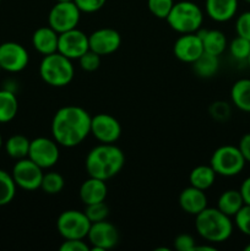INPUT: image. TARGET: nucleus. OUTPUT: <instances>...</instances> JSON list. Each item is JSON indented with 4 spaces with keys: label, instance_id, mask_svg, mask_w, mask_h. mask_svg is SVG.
Segmentation results:
<instances>
[{
    "label": "nucleus",
    "instance_id": "a211bd4d",
    "mask_svg": "<svg viewBox=\"0 0 250 251\" xmlns=\"http://www.w3.org/2000/svg\"><path fill=\"white\" fill-rule=\"evenodd\" d=\"M59 33L50 26L37 28L32 34V46L42 55H49L58 51Z\"/></svg>",
    "mask_w": 250,
    "mask_h": 251
},
{
    "label": "nucleus",
    "instance_id": "f03ea898",
    "mask_svg": "<svg viewBox=\"0 0 250 251\" xmlns=\"http://www.w3.org/2000/svg\"><path fill=\"white\" fill-rule=\"evenodd\" d=\"M125 164V154L114 144H100L93 147L85 159L88 176L109 180L120 173Z\"/></svg>",
    "mask_w": 250,
    "mask_h": 251
},
{
    "label": "nucleus",
    "instance_id": "8fccbe9b",
    "mask_svg": "<svg viewBox=\"0 0 250 251\" xmlns=\"http://www.w3.org/2000/svg\"><path fill=\"white\" fill-rule=\"evenodd\" d=\"M0 1H1V0H0Z\"/></svg>",
    "mask_w": 250,
    "mask_h": 251
},
{
    "label": "nucleus",
    "instance_id": "c85d7f7f",
    "mask_svg": "<svg viewBox=\"0 0 250 251\" xmlns=\"http://www.w3.org/2000/svg\"><path fill=\"white\" fill-rule=\"evenodd\" d=\"M65 186L64 176L58 172H48L43 174L41 183V189L48 195H56L61 193V190Z\"/></svg>",
    "mask_w": 250,
    "mask_h": 251
},
{
    "label": "nucleus",
    "instance_id": "a878e982",
    "mask_svg": "<svg viewBox=\"0 0 250 251\" xmlns=\"http://www.w3.org/2000/svg\"><path fill=\"white\" fill-rule=\"evenodd\" d=\"M19 110V100L14 91L7 88L0 90V123L5 124L16 117Z\"/></svg>",
    "mask_w": 250,
    "mask_h": 251
},
{
    "label": "nucleus",
    "instance_id": "a19ab883",
    "mask_svg": "<svg viewBox=\"0 0 250 251\" xmlns=\"http://www.w3.org/2000/svg\"><path fill=\"white\" fill-rule=\"evenodd\" d=\"M240 193H242L243 199H244V202L247 205H250V176H248L244 181L240 185Z\"/></svg>",
    "mask_w": 250,
    "mask_h": 251
},
{
    "label": "nucleus",
    "instance_id": "0eeeda50",
    "mask_svg": "<svg viewBox=\"0 0 250 251\" xmlns=\"http://www.w3.org/2000/svg\"><path fill=\"white\" fill-rule=\"evenodd\" d=\"M90 227L91 222L83 211H63L56 220V229L63 239H86Z\"/></svg>",
    "mask_w": 250,
    "mask_h": 251
},
{
    "label": "nucleus",
    "instance_id": "aec40b11",
    "mask_svg": "<svg viewBox=\"0 0 250 251\" xmlns=\"http://www.w3.org/2000/svg\"><path fill=\"white\" fill-rule=\"evenodd\" d=\"M206 15L216 22H227L238 11V0H206Z\"/></svg>",
    "mask_w": 250,
    "mask_h": 251
},
{
    "label": "nucleus",
    "instance_id": "7ed1b4c3",
    "mask_svg": "<svg viewBox=\"0 0 250 251\" xmlns=\"http://www.w3.org/2000/svg\"><path fill=\"white\" fill-rule=\"evenodd\" d=\"M232 217L217 207H206L195 216V229L198 234L210 244H220L230 238L233 233Z\"/></svg>",
    "mask_w": 250,
    "mask_h": 251
},
{
    "label": "nucleus",
    "instance_id": "f8f14e48",
    "mask_svg": "<svg viewBox=\"0 0 250 251\" xmlns=\"http://www.w3.org/2000/svg\"><path fill=\"white\" fill-rule=\"evenodd\" d=\"M91 134L100 144H115L122 135V125L112 114L100 113L91 119Z\"/></svg>",
    "mask_w": 250,
    "mask_h": 251
},
{
    "label": "nucleus",
    "instance_id": "4468645a",
    "mask_svg": "<svg viewBox=\"0 0 250 251\" xmlns=\"http://www.w3.org/2000/svg\"><path fill=\"white\" fill-rule=\"evenodd\" d=\"M87 50H90L88 36L77 27L70 29V31L59 33L58 51L64 56L71 59V60H75L83 55Z\"/></svg>",
    "mask_w": 250,
    "mask_h": 251
},
{
    "label": "nucleus",
    "instance_id": "cd10ccee",
    "mask_svg": "<svg viewBox=\"0 0 250 251\" xmlns=\"http://www.w3.org/2000/svg\"><path fill=\"white\" fill-rule=\"evenodd\" d=\"M16 184L10 173L0 169V206H6L16 195Z\"/></svg>",
    "mask_w": 250,
    "mask_h": 251
},
{
    "label": "nucleus",
    "instance_id": "5701e85b",
    "mask_svg": "<svg viewBox=\"0 0 250 251\" xmlns=\"http://www.w3.org/2000/svg\"><path fill=\"white\" fill-rule=\"evenodd\" d=\"M230 100L238 109L250 113V78H240L233 83Z\"/></svg>",
    "mask_w": 250,
    "mask_h": 251
},
{
    "label": "nucleus",
    "instance_id": "e433bc0d",
    "mask_svg": "<svg viewBox=\"0 0 250 251\" xmlns=\"http://www.w3.org/2000/svg\"><path fill=\"white\" fill-rule=\"evenodd\" d=\"M173 245L174 249L178 251H195L196 240L194 239L193 235L188 234V233H183V234L176 235Z\"/></svg>",
    "mask_w": 250,
    "mask_h": 251
},
{
    "label": "nucleus",
    "instance_id": "4be33fe9",
    "mask_svg": "<svg viewBox=\"0 0 250 251\" xmlns=\"http://www.w3.org/2000/svg\"><path fill=\"white\" fill-rule=\"evenodd\" d=\"M244 199H243L240 190L229 189V190L223 191L220 195L217 201V208L229 217H234L235 213L244 206Z\"/></svg>",
    "mask_w": 250,
    "mask_h": 251
},
{
    "label": "nucleus",
    "instance_id": "09e8293b",
    "mask_svg": "<svg viewBox=\"0 0 250 251\" xmlns=\"http://www.w3.org/2000/svg\"><path fill=\"white\" fill-rule=\"evenodd\" d=\"M2 70V69H1V66H0V71H1Z\"/></svg>",
    "mask_w": 250,
    "mask_h": 251
},
{
    "label": "nucleus",
    "instance_id": "b1692460",
    "mask_svg": "<svg viewBox=\"0 0 250 251\" xmlns=\"http://www.w3.org/2000/svg\"><path fill=\"white\" fill-rule=\"evenodd\" d=\"M216 176H217V174H216V172L213 171V168L210 164L208 166L201 164V166L195 167L190 172V174H189V183L194 188L206 191L215 184Z\"/></svg>",
    "mask_w": 250,
    "mask_h": 251
},
{
    "label": "nucleus",
    "instance_id": "473e14b6",
    "mask_svg": "<svg viewBox=\"0 0 250 251\" xmlns=\"http://www.w3.org/2000/svg\"><path fill=\"white\" fill-rule=\"evenodd\" d=\"M235 227L247 237H250V205L244 203L242 208L235 213L234 217Z\"/></svg>",
    "mask_w": 250,
    "mask_h": 251
},
{
    "label": "nucleus",
    "instance_id": "6ab92c4d",
    "mask_svg": "<svg viewBox=\"0 0 250 251\" xmlns=\"http://www.w3.org/2000/svg\"><path fill=\"white\" fill-rule=\"evenodd\" d=\"M80 200L82 201L83 205H91V203L102 202L105 201L108 195V188L104 180L88 176L80 186L78 190Z\"/></svg>",
    "mask_w": 250,
    "mask_h": 251
},
{
    "label": "nucleus",
    "instance_id": "de8ad7c7",
    "mask_svg": "<svg viewBox=\"0 0 250 251\" xmlns=\"http://www.w3.org/2000/svg\"><path fill=\"white\" fill-rule=\"evenodd\" d=\"M245 2H248V4H250V0H244Z\"/></svg>",
    "mask_w": 250,
    "mask_h": 251
},
{
    "label": "nucleus",
    "instance_id": "c9c22d12",
    "mask_svg": "<svg viewBox=\"0 0 250 251\" xmlns=\"http://www.w3.org/2000/svg\"><path fill=\"white\" fill-rule=\"evenodd\" d=\"M235 32L237 36L250 41V11H245L238 16L235 21Z\"/></svg>",
    "mask_w": 250,
    "mask_h": 251
},
{
    "label": "nucleus",
    "instance_id": "f704fd0d",
    "mask_svg": "<svg viewBox=\"0 0 250 251\" xmlns=\"http://www.w3.org/2000/svg\"><path fill=\"white\" fill-rule=\"evenodd\" d=\"M210 115L217 122H225L230 117V105L223 100L213 102L208 108Z\"/></svg>",
    "mask_w": 250,
    "mask_h": 251
},
{
    "label": "nucleus",
    "instance_id": "393cba45",
    "mask_svg": "<svg viewBox=\"0 0 250 251\" xmlns=\"http://www.w3.org/2000/svg\"><path fill=\"white\" fill-rule=\"evenodd\" d=\"M193 69L199 77H212L220 69V56L203 51L193 63Z\"/></svg>",
    "mask_w": 250,
    "mask_h": 251
},
{
    "label": "nucleus",
    "instance_id": "c756f323",
    "mask_svg": "<svg viewBox=\"0 0 250 251\" xmlns=\"http://www.w3.org/2000/svg\"><path fill=\"white\" fill-rule=\"evenodd\" d=\"M228 48H229L230 55L234 59L240 61L247 60L250 54V41L240 36H237L228 44Z\"/></svg>",
    "mask_w": 250,
    "mask_h": 251
},
{
    "label": "nucleus",
    "instance_id": "2eb2a0df",
    "mask_svg": "<svg viewBox=\"0 0 250 251\" xmlns=\"http://www.w3.org/2000/svg\"><path fill=\"white\" fill-rule=\"evenodd\" d=\"M88 44L91 50L97 53L98 55H110L122 46V36L117 29L103 27L96 29L88 36Z\"/></svg>",
    "mask_w": 250,
    "mask_h": 251
},
{
    "label": "nucleus",
    "instance_id": "58836bf2",
    "mask_svg": "<svg viewBox=\"0 0 250 251\" xmlns=\"http://www.w3.org/2000/svg\"><path fill=\"white\" fill-rule=\"evenodd\" d=\"M59 249L60 251H90L91 247L85 239H64Z\"/></svg>",
    "mask_w": 250,
    "mask_h": 251
},
{
    "label": "nucleus",
    "instance_id": "f257e3e1",
    "mask_svg": "<svg viewBox=\"0 0 250 251\" xmlns=\"http://www.w3.org/2000/svg\"><path fill=\"white\" fill-rule=\"evenodd\" d=\"M90 113L77 105L59 108L51 120V136L61 147L73 149L91 134Z\"/></svg>",
    "mask_w": 250,
    "mask_h": 251
},
{
    "label": "nucleus",
    "instance_id": "2f4dec72",
    "mask_svg": "<svg viewBox=\"0 0 250 251\" xmlns=\"http://www.w3.org/2000/svg\"><path fill=\"white\" fill-rule=\"evenodd\" d=\"M174 5V0H147L150 12L154 17L166 20Z\"/></svg>",
    "mask_w": 250,
    "mask_h": 251
},
{
    "label": "nucleus",
    "instance_id": "412c9836",
    "mask_svg": "<svg viewBox=\"0 0 250 251\" xmlns=\"http://www.w3.org/2000/svg\"><path fill=\"white\" fill-rule=\"evenodd\" d=\"M198 34L202 41L203 51L220 56L227 49L228 42L225 34L220 29H199Z\"/></svg>",
    "mask_w": 250,
    "mask_h": 251
},
{
    "label": "nucleus",
    "instance_id": "6e6552de",
    "mask_svg": "<svg viewBox=\"0 0 250 251\" xmlns=\"http://www.w3.org/2000/svg\"><path fill=\"white\" fill-rule=\"evenodd\" d=\"M81 14L74 1H56L49 11L48 25L58 33H63L77 27Z\"/></svg>",
    "mask_w": 250,
    "mask_h": 251
},
{
    "label": "nucleus",
    "instance_id": "79ce46f5",
    "mask_svg": "<svg viewBox=\"0 0 250 251\" xmlns=\"http://www.w3.org/2000/svg\"><path fill=\"white\" fill-rule=\"evenodd\" d=\"M205 250L215 251L216 248L213 247V244H211V245H198V244H196L195 251H205Z\"/></svg>",
    "mask_w": 250,
    "mask_h": 251
},
{
    "label": "nucleus",
    "instance_id": "37998d69",
    "mask_svg": "<svg viewBox=\"0 0 250 251\" xmlns=\"http://www.w3.org/2000/svg\"><path fill=\"white\" fill-rule=\"evenodd\" d=\"M244 250H245V251H250V243H249V244H248V245H245Z\"/></svg>",
    "mask_w": 250,
    "mask_h": 251
},
{
    "label": "nucleus",
    "instance_id": "9d476101",
    "mask_svg": "<svg viewBox=\"0 0 250 251\" xmlns=\"http://www.w3.org/2000/svg\"><path fill=\"white\" fill-rule=\"evenodd\" d=\"M27 157L38 164L42 169H49L55 166L60 158L59 145L54 139H48L44 136L36 137L31 140Z\"/></svg>",
    "mask_w": 250,
    "mask_h": 251
},
{
    "label": "nucleus",
    "instance_id": "ddd939ff",
    "mask_svg": "<svg viewBox=\"0 0 250 251\" xmlns=\"http://www.w3.org/2000/svg\"><path fill=\"white\" fill-rule=\"evenodd\" d=\"M29 55L27 49L16 42L0 44V66L7 73H20L28 65Z\"/></svg>",
    "mask_w": 250,
    "mask_h": 251
},
{
    "label": "nucleus",
    "instance_id": "4c0bfd02",
    "mask_svg": "<svg viewBox=\"0 0 250 251\" xmlns=\"http://www.w3.org/2000/svg\"><path fill=\"white\" fill-rule=\"evenodd\" d=\"M74 2L80 9L81 12L93 14V12L100 11L105 5L107 0H74Z\"/></svg>",
    "mask_w": 250,
    "mask_h": 251
},
{
    "label": "nucleus",
    "instance_id": "c03bdc74",
    "mask_svg": "<svg viewBox=\"0 0 250 251\" xmlns=\"http://www.w3.org/2000/svg\"><path fill=\"white\" fill-rule=\"evenodd\" d=\"M2 147V137H1V135H0V149H1Z\"/></svg>",
    "mask_w": 250,
    "mask_h": 251
},
{
    "label": "nucleus",
    "instance_id": "39448f33",
    "mask_svg": "<svg viewBox=\"0 0 250 251\" xmlns=\"http://www.w3.org/2000/svg\"><path fill=\"white\" fill-rule=\"evenodd\" d=\"M166 21L169 27L178 33H195L202 26L203 12L195 2L183 0L174 2Z\"/></svg>",
    "mask_w": 250,
    "mask_h": 251
},
{
    "label": "nucleus",
    "instance_id": "49530a36",
    "mask_svg": "<svg viewBox=\"0 0 250 251\" xmlns=\"http://www.w3.org/2000/svg\"><path fill=\"white\" fill-rule=\"evenodd\" d=\"M56 1H74V0H56Z\"/></svg>",
    "mask_w": 250,
    "mask_h": 251
},
{
    "label": "nucleus",
    "instance_id": "dca6fc26",
    "mask_svg": "<svg viewBox=\"0 0 250 251\" xmlns=\"http://www.w3.org/2000/svg\"><path fill=\"white\" fill-rule=\"evenodd\" d=\"M173 53L178 60L193 64L203 53L202 41L198 32L180 34L173 46Z\"/></svg>",
    "mask_w": 250,
    "mask_h": 251
},
{
    "label": "nucleus",
    "instance_id": "bb28decb",
    "mask_svg": "<svg viewBox=\"0 0 250 251\" xmlns=\"http://www.w3.org/2000/svg\"><path fill=\"white\" fill-rule=\"evenodd\" d=\"M29 144L31 140L27 139L25 135L16 134L10 136L5 142V151L11 158L14 159H22L28 156Z\"/></svg>",
    "mask_w": 250,
    "mask_h": 251
},
{
    "label": "nucleus",
    "instance_id": "1a4fd4ad",
    "mask_svg": "<svg viewBox=\"0 0 250 251\" xmlns=\"http://www.w3.org/2000/svg\"><path fill=\"white\" fill-rule=\"evenodd\" d=\"M43 174V169L33 161H31L28 157L17 159L11 172V176L17 188L26 191H34L41 189Z\"/></svg>",
    "mask_w": 250,
    "mask_h": 251
},
{
    "label": "nucleus",
    "instance_id": "f3484780",
    "mask_svg": "<svg viewBox=\"0 0 250 251\" xmlns=\"http://www.w3.org/2000/svg\"><path fill=\"white\" fill-rule=\"evenodd\" d=\"M179 206L188 215L196 216L207 207V196L205 191L194 186H188L179 194Z\"/></svg>",
    "mask_w": 250,
    "mask_h": 251
},
{
    "label": "nucleus",
    "instance_id": "423d86ee",
    "mask_svg": "<svg viewBox=\"0 0 250 251\" xmlns=\"http://www.w3.org/2000/svg\"><path fill=\"white\" fill-rule=\"evenodd\" d=\"M247 161L240 153L238 146L233 145H223L218 147L212 153L210 159V166L217 176H235L244 169Z\"/></svg>",
    "mask_w": 250,
    "mask_h": 251
},
{
    "label": "nucleus",
    "instance_id": "20e7f679",
    "mask_svg": "<svg viewBox=\"0 0 250 251\" xmlns=\"http://www.w3.org/2000/svg\"><path fill=\"white\" fill-rule=\"evenodd\" d=\"M39 75L51 87H65L75 76L73 60L59 51L44 55L39 64Z\"/></svg>",
    "mask_w": 250,
    "mask_h": 251
},
{
    "label": "nucleus",
    "instance_id": "ea45409f",
    "mask_svg": "<svg viewBox=\"0 0 250 251\" xmlns=\"http://www.w3.org/2000/svg\"><path fill=\"white\" fill-rule=\"evenodd\" d=\"M238 149H239L240 153L243 154L244 159L250 163V132L244 134L239 140L238 144Z\"/></svg>",
    "mask_w": 250,
    "mask_h": 251
},
{
    "label": "nucleus",
    "instance_id": "a18cd8bd",
    "mask_svg": "<svg viewBox=\"0 0 250 251\" xmlns=\"http://www.w3.org/2000/svg\"><path fill=\"white\" fill-rule=\"evenodd\" d=\"M247 61H248V65H249V68H250V54H249V56H248Z\"/></svg>",
    "mask_w": 250,
    "mask_h": 251
},
{
    "label": "nucleus",
    "instance_id": "7c9ffc66",
    "mask_svg": "<svg viewBox=\"0 0 250 251\" xmlns=\"http://www.w3.org/2000/svg\"><path fill=\"white\" fill-rule=\"evenodd\" d=\"M83 212L87 216L91 223L100 222V221H104L108 218V216H109V207H108L104 201H102V202L86 205Z\"/></svg>",
    "mask_w": 250,
    "mask_h": 251
},
{
    "label": "nucleus",
    "instance_id": "72a5a7b5",
    "mask_svg": "<svg viewBox=\"0 0 250 251\" xmlns=\"http://www.w3.org/2000/svg\"><path fill=\"white\" fill-rule=\"evenodd\" d=\"M77 60L78 64H80V68L83 71H87V73L98 70V68L100 66V55H98L97 53H95L91 49L86 51L83 55H81Z\"/></svg>",
    "mask_w": 250,
    "mask_h": 251
},
{
    "label": "nucleus",
    "instance_id": "9b49d317",
    "mask_svg": "<svg viewBox=\"0 0 250 251\" xmlns=\"http://www.w3.org/2000/svg\"><path fill=\"white\" fill-rule=\"evenodd\" d=\"M86 239L90 243V251L110 250L119 242V232L113 223L104 220L91 223Z\"/></svg>",
    "mask_w": 250,
    "mask_h": 251
}]
</instances>
